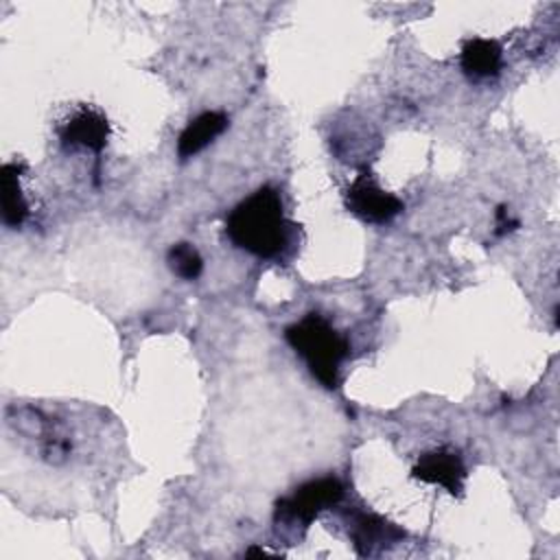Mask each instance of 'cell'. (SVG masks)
Listing matches in <instances>:
<instances>
[{"mask_svg": "<svg viewBox=\"0 0 560 560\" xmlns=\"http://www.w3.org/2000/svg\"><path fill=\"white\" fill-rule=\"evenodd\" d=\"M289 232L291 223L284 217L282 197L271 186L252 192L225 219L228 238L258 258L282 254L289 245Z\"/></svg>", "mask_w": 560, "mask_h": 560, "instance_id": "obj_1", "label": "cell"}, {"mask_svg": "<svg viewBox=\"0 0 560 560\" xmlns=\"http://www.w3.org/2000/svg\"><path fill=\"white\" fill-rule=\"evenodd\" d=\"M346 208L368 223H387L402 212V201L385 192L372 173L363 168L346 190Z\"/></svg>", "mask_w": 560, "mask_h": 560, "instance_id": "obj_4", "label": "cell"}, {"mask_svg": "<svg viewBox=\"0 0 560 560\" xmlns=\"http://www.w3.org/2000/svg\"><path fill=\"white\" fill-rule=\"evenodd\" d=\"M343 499V486L337 477L311 479L293 490V494L276 503L278 525L308 527L322 510L337 505Z\"/></svg>", "mask_w": 560, "mask_h": 560, "instance_id": "obj_3", "label": "cell"}, {"mask_svg": "<svg viewBox=\"0 0 560 560\" xmlns=\"http://www.w3.org/2000/svg\"><path fill=\"white\" fill-rule=\"evenodd\" d=\"M348 532L359 556H368L374 551L376 545H385L405 536L400 529L385 523L381 516L372 512H350Z\"/></svg>", "mask_w": 560, "mask_h": 560, "instance_id": "obj_7", "label": "cell"}, {"mask_svg": "<svg viewBox=\"0 0 560 560\" xmlns=\"http://www.w3.org/2000/svg\"><path fill=\"white\" fill-rule=\"evenodd\" d=\"M166 260H168V267L173 269V273L184 280H195L203 269V260L190 243H175L168 249Z\"/></svg>", "mask_w": 560, "mask_h": 560, "instance_id": "obj_11", "label": "cell"}, {"mask_svg": "<svg viewBox=\"0 0 560 560\" xmlns=\"http://www.w3.org/2000/svg\"><path fill=\"white\" fill-rule=\"evenodd\" d=\"M0 188H2V221L9 228H20L28 214V203L20 188V166L15 162H9L2 166Z\"/></svg>", "mask_w": 560, "mask_h": 560, "instance_id": "obj_10", "label": "cell"}, {"mask_svg": "<svg viewBox=\"0 0 560 560\" xmlns=\"http://www.w3.org/2000/svg\"><path fill=\"white\" fill-rule=\"evenodd\" d=\"M413 477L424 483H435L448 490L451 494H459L466 481V466L457 451L448 446L433 448L418 457L413 466Z\"/></svg>", "mask_w": 560, "mask_h": 560, "instance_id": "obj_5", "label": "cell"}, {"mask_svg": "<svg viewBox=\"0 0 560 560\" xmlns=\"http://www.w3.org/2000/svg\"><path fill=\"white\" fill-rule=\"evenodd\" d=\"M228 127V116L223 112H203L192 118L177 140V155L182 160L192 158L203 147H208L217 136H221Z\"/></svg>", "mask_w": 560, "mask_h": 560, "instance_id": "obj_9", "label": "cell"}, {"mask_svg": "<svg viewBox=\"0 0 560 560\" xmlns=\"http://www.w3.org/2000/svg\"><path fill=\"white\" fill-rule=\"evenodd\" d=\"M284 339L324 387H339V368L350 352V343L324 315H304L284 330Z\"/></svg>", "mask_w": 560, "mask_h": 560, "instance_id": "obj_2", "label": "cell"}, {"mask_svg": "<svg viewBox=\"0 0 560 560\" xmlns=\"http://www.w3.org/2000/svg\"><path fill=\"white\" fill-rule=\"evenodd\" d=\"M107 136H109L107 118L92 107H81L59 129V138L66 147H72V149L81 147L96 153L105 147Z\"/></svg>", "mask_w": 560, "mask_h": 560, "instance_id": "obj_6", "label": "cell"}, {"mask_svg": "<svg viewBox=\"0 0 560 560\" xmlns=\"http://www.w3.org/2000/svg\"><path fill=\"white\" fill-rule=\"evenodd\" d=\"M514 228H518V221L516 219H510V212L505 206H499L497 210V236H503L508 232H512Z\"/></svg>", "mask_w": 560, "mask_h": 560, "instance_id": "obj_12", "label": "cell"}, {"mask_svg": "<svg viewBox=\"0 0 560 560\" xmlns=\"http://www.w3.org/2000/svg\"><path fill=\"white\" fill-rule=\"evenodd\" d=\"M459 63L470 79H490L501 72L503 50L494 39L472 37L464 44Z\"/></svg>", "mask_w": 560, "mask_h": 560, "instance_id": "obj_8", "label": "cell"}]
</instances>
